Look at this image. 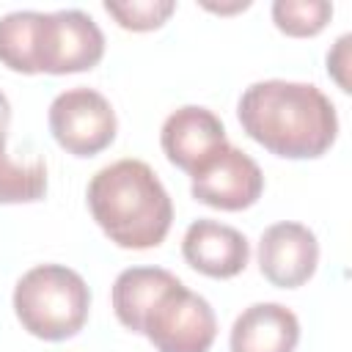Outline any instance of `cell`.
<instances>
[{"label":"cell","mask_w":352,"mask_h":352,"mask_svg":"<svg viewBox=\"0 0 352 352\" xmlns=\"http://www.w3.org/2000/svg\"><path fill=\"white\" fill-rule=\"evenodd\" d=\"M236 118L250 140L286 160H316L338 138L336 104L314 82H250L236 102Z\"/></svg>","instance_id":"cell-1"},{"label":"cell","mask_w":352,"mask_h":352,"mask_svg":"<svg viewBox=\"0 0 352 352\" xmlns=\"http://www.w3.org/2000/svg\"><path fill=\"white\" fill-rule=\"evenodd\" d=\"M88 212L110 242L126 250H148L165 242L173 223V204L143 160L124 157L99 168L85 190Z\"/></svg>","instance_id":"cell-2"},{"label":"cell","mask_w":352,"mask_h":352,"mask_svg":"<svg viewBox=\"0 0 352 352\" xmlns=\"http://www.w3.org/2000/svg\"><path fill=\"white\" fill-rule=\"evenodd\" d=\"M91 311V289L66 264H36L14 286L19 324L41 341H63L82 330Z\"/></svg>","instance_id":"cell-3"},{"label":"cell","mask_w":352,"mask_h":352,"mask_svg":"<svg viewBox=\"0 0 352 352\" xmlns=\"http://www.w3.org/2000/svg\"><path fill=\"white\" fill-rule=\"evenodd\" d=\"M55 143L74 157H94L116 140L118 118L104 94L88 85L60 91L47 113Z\"/></svg>","instance_id":"cell-4"},{"label":"cell","mask_w":352,"mask_h":352,"mask_svg":"<svg viewBox=\"0 0 352 352\" xmlns=\"http://www.w3.org/2000/svg\"><path fill=\"white\" fill-rule=\"evenodd\" d=\"M140 336L157 352H209L217 336V316L206 297L176 283L146 316Z\"/></svg>","instance_id":"cell-5"},{"label":"cell","mask_w":352,"mask_h":352,"mask_svg":"<svg viewBox=\"0 0 352 352\" xmlns=\"http://www.w3.org/2000/svg\"><path fill=\"white\" fill-rule=\"evenodd\" d=\"M104 55V33L91 14L80 8L41 11L38 72L74 74L94 69Z\"/></svg>","instance_id":"cell-6"},{"label":"cell","mask_w":352,"mask_h":352,"mask_svg":"<svg viewBox=\"0 0 352 352\" xmlns=\"http://www.w3.org/2000/svg\"><path fill=\"white\" fill-rule=\"evenodd\" d=\"M190 192L198 204L212 209L242 212L261 198L264 173L248 151L226 143L195 173H190Z\"/></svg>","instance_id":"cell-7"},{"label":"cell","mask_w":352,"mask_h":352,"mask_svg":"<svg viewBox=\"0 0 352 352\" xmlns=\"http://www.w3.org/2000/svg\"><path fill=\"white\" fill-rule=\"evenodd\" d=\"M258 270L278 289H297L308 283L319 264L316 234L294 220L272 223L258 236Z\"/></svg>","instance_id":"cell-8"},{"label":"cell","mask_w":352,"mask_h":352,"mask_svg":"<svg viewBox=\"0 0 352 352\" xmlns=\"http://www.w3.org/2000/svg\"><path fill=\"white\" fill-rule=\"evenodd\" d=\"M226 126L223 121L201 104H182L176 107L160 129V146L170 165L195 173L217 148H223Z\"/></svg>","instance_id":"cell-9"},{"label":"cell","mask_w":352,"mask_h":352,"mask_svg":"<svg viewBox=\"0 0 352 352\" xmlns=\"http://www.w3.org/2000/svg\"><path fill=\"white\" fill-rule=\"evenodd\" d=\"M182 256L195 272L226 280L248 267L250 242L234 226L212 217H198L187 226L182 236Z\"/></svg>","instance_id":"cell-10"},{"label":"cell","mask_w":352,"mask_h":352,"mask_svg":"<svg viewBox=\"0 0 352 352\" xmlns=\"http://www.w3.org/2000/svg\"><path fill=\"white\" fill-rule=\"evenodd\" d=\"M300 319L280 302H253L231 324V352H294Z\"/></svg>","instance_id":"cell-11"},{"label":"cell","mask_w":352,"mask_h":352,"mask_svg":"<svg viewBox=\"0 0 352 352\" xmlns=\"http://www.w3.org/2000/svg\"><path fill=\"white\" fill-rule=\"evenodd\" d=\"M176 283H182L170 270L162 267H126L118 272L110 289L116 319L132 330L143 333L146 316L154 311V305L162 300L165 292H170Z\"/></svg>","instance_id":"cell-12"},{"label":"cell","mask_w":352,"mask_h":352,"mask_svg":"<svg viewBox=\"0 0 352 352\" xmlns=\"http://www.w3.org/2000/svg\"><path fill=\"white\" fill-rule=\"evenodd\" d=\"M41 11H11L0 16V63L19 74H38Z\"/></svg>","instance_id":"cell-13"},{"label":"cell","mask_w":352,"mask_h":352,"mask_svg":"<svg viewBox=\"0 0 352 352\" xmlns=\"http://www.w3.org/2000/svg\"><path fill=\"white\" fill-rule=\"evenodd\" d=\"M47 192V162L11 160L6 151V138H0V204H33Z\"/></svg>","instance_id":"cell-14"},{"label":"cell","mask_w":352,"mask_h":352,"mask_svg":"<svg viewBox=\"0 0 352 352\" xmlns=\"http://www.w3.org/2000/svg\"><path fill=\"white\" fill-rule=\"evenodd\" d=\"M272 22L280 33L294 38H308L324 30L333 16V3L327 0H275Z\"/></svg>","instance_id":"cell-15"},{"label":"cell","mask_w":352,"mask_h":352,"mask_svg":"<svg viewBox=\"0 0 352 352\" xmlns=\"http://www.w3.org/2000/svg\"><path fill=\"white\" fill-rule=\"evenodd\" d=\"M104 11L124 28V30H157L165 25V19L176 11L173 0H104Z\"/></svg>","instance_id":"cell-16"},{"label":"cell","mask_w":352,"mask_h":352,"mask_svg":"<svg viewBox=\"0 0 352 352\" xmlns=\"http://www.w3.org/2000/svg\"><path fill=\"white\" fill-rule=\"evenodd\" d=\"M349 44H352V33H344L336 38V44L327 52V74L338 82L341 91H349Z\"/></svg>","instance_id":"cell-17"},{"label":"cell","mask_w":352,"mask_h":352,"mask_svg":"<svg viewBox=\"0 0 352 352\" xmlns=\"http://www.w3.org/2000/svg\"><path fill=\"white\" fill-rule=\"evenodd\" d=\"M8 121H11V102H8V96L0 91V138H6Z\"/></svg>","instance_id":"cell-18"}]
</instances>
